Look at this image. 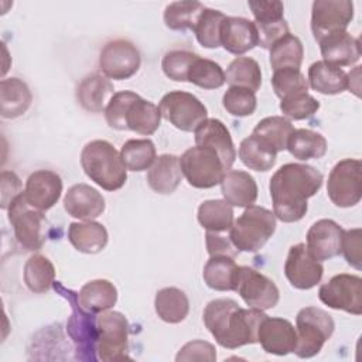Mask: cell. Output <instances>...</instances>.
<instances>
[{
	"mask_svg": "<svg viewBox=\"0 0 362 362\" xmlns=\"http://www.w3.org/2000/svg\"><path fill=\"white\" fill-rule=\"evenodd\" d=\"M322 185V174L308 164L287 163L270 178L273 214L281 222L300 221L307 209V199L314 197Z\"/></svg>",
	"mask_w": 362,
	"mask_h": 362,
	"instance_id": "6da1fadb",
	"label": "cell"
},
{
	"mask_svg": "<svg viewBox=\"0 0 362 362\" xmlns=\"http://www.w3.org/2000/svg\"><path fill=\"white\" fill-rule=\"evenodd\" d=\"M266 314L242 308L232 298H216L206 304L202 320L215 341L228 349L257 342V331Z\"/></svg>",
	"mask_w": 362,
	"mask_h": 362,
	"instance_id": "7a4b0ae2",
	"label": "cell"
},
{
	"mask_svg": "<svg viewBox=\"0 0 362 362\" xmlns=\"http://www.w3.org/2000/svg\"><path fill=\"white\" fill-rule=\"evenodd\" d=\"M85 174L106 191L120 189L127 180V168L120 153L106 140H92L81 151Z\"/></svg>",
	"mask_w": 362,
	"mask_h": 362,
	"instance_id": "3957f363",
	"label": "cell"
},
{
	"mask_svg": "<svg viewBox=\"0 0 362 362\" xmlns=\"http://www.w3.org/2000/svg\"><path fill=\"white\" fill-rule=\"evenodd\" d=\"M276 230L274 214L263 206H246L243 214L233 221L229 238L239 252H259Z\"/></svg>",
	"mask_w": 362,
	"mask_h": 362,
	"instance_id": "277c9868",
	"label": "cell"
},
{
	"mask_svg": "<svg viewBox=\"0 0 362 362\" xmlns=\"http://www.w3.org/2000/svg\"><path fill=\"white\" fill-rule=\"evenodd\" d=\"M335 328L332 317L317 307H304L296 317L297 345L294 354L298 358H313L331 338Z\"/></svg>",
	"mask_w": 362,
	"mask_h": 362,
	"instance_id": "5b68a950",
	"label": "cell"
},
{
	"mask_svg": "<svg viewBox=\"0 0 362 362\" xmlns=\"http://www.w3.org/2000/svg\"><path fill=\"white\" fill-rule=\"evenodd\" d=\"M8 222L13 226L17 242L25 250H40L47 239L48 222L44 211L31 206L24 192L17 195L8 206Z\"/></svg>",
	"mask_w": 362,
	"mask_h": 362,
	"instance_id": "8992f818",
	"label": "cell"
},
{
	"mask_svg": "<svg viewBox=\"0 0 362 362\" xmlns=\"http://www.w3.org/2000/svg\"><path fill=\"white\" fill-rule=\"evenodd\" d=\"M178 160L182 175L194 188H212L221 184L225 173H228L218 154L208 147H191Z\"/></svg>",
	"mask_w": 362,
	"mask_h": 362,
	"instance_id": "52a82bcc",
	"label": "cell"
},
{
	"mask_svg": "<svg viewBox=\"0 0 362 362\" xmlns=\"http://www.w3.org/2000/svg\"><path fill=\"white\" fill-rule=\"evenodd\" d=\"M98 339L96 356L100 361L127 359L129 351V322L119 311H103L96 318Z\"/></svg>",
	"mask_w": 362,
	"mask_h": 362,
	"instance_id": "ba28073f",
	"label": "cell"
},
{
	"mask_svg": "<svg viewBox=\"0 0 362 362\" xmlns=\"http://www.w3.org/2000/svg\"><path fill=\"white\" fill-rule=\"evenodd\" d=\"M161 117L181 132H195L208 119L205 105L192 93L173 90L165 93L158 105Z\"/></svg>",
	"mask_w": 362,
	"mask_h": 362,
	"instance_id": "9c48e42d",
	"label": "cell"
},
{
	"mask_svg": "<svg viewBox=\"0 0 362 362\" xmlns=\"http://www.w3.org/2000/svg\"><path fill=\"white\" fill-rule=\"evenodd\" d=\"M361 160L345 158L334 165L327 181V194L339 208L355 206L361 201Z\"/></svg>",
	"mask_w": 362,
	"mask_h": 362,
	"instance_id": "30bf717a",
	"label": "cell"
},
{
	"mask_svg": "<svg viewBox=\"0 0 362 362\" xmlns=\"http://www.w3.org/2000/svg\"><path fill=\"white\" fill-rule=\"evenodd\" d=\"M250 307L260 311L277 305L280 293L272 279L249 266H238L235 290Z\"/></svg>",
	"mask_w": 362,
	"mask_h": 362,
	"instance_id": "8fae6325",
	"label": "cell"
},
{
	"mask_svg": "<svg viewBox=\"0 0 362 362\" xmlns=\"http://www.w3.org/2000/svg\"><path fill=\"white\" fill-rule=\"evenodd\" d=\"M318 298L329 308L342 310L354 315H361L362 279L356 274L339 273L320 287Z\"/></svg>",
	"mask_w": 362,
	"mask_h": 362,
	"instance_id": "7c38bea8",
	"label": "cell"
},
{
	"mask_svg": "<svg viewBox=\"0 0 362 362\" xmlns=\"http://www.w3.org/2000/svg\"><path fill=\"white\" fill-rule=\"evenodd\" d=\"M354 18V3L349 0H315L311 8V31L315 41L346 31Z\"/></svg>",
	"mask_w": 362,
	"mask_h": 362,
	"instance_id": "4fadbf2b",
	"label": "cell"
},
{
	"mask_svg": "<svg viewBox=\"0 0 362 362\" xmlns=\"http://www.w3.org/2000/svg\"><path fill=\"white\" fill-rule=\"evenodd\" d=\"M140 52L137 47L127 40L109 41L100 51L99 66L109 79H129L140 68Z\"/></svg>",
	"mask_w": 362,
	"mask_h": 362,
	"instance_id": "5bb4252c",
	"label": "cell"
},
{
	"mask_svg": "<svg viewBox=\"0 0 362 362\" xmlns=\"http://www.w3.org/2000/svg\"><path fill=\"white\" fill-rule=\"evenodd\" d=\"M284 274L294 288L310 290L321 281L324 267L321 262L310 253L305 243H297L288 250L284 263Z\"/></svg>",
	"mask_w": 362,
	"mask_h": 362,
	"instance_id": "9a60e30c",
	"label": "cell"
},
{
	"mask_svg": "<svg viewBox=\"0 0 362 362\" xmlns=\"http://www.w3.org/2000/svg\"><path fill=\"white\" fill-rule=\"evenodd\" d=\"M68 291H69V300L72 304V315L69 317L66 324L68 334L76 345L78 358L86 359L85 352H88V358L93 361L98 358L93 355V352H96V339H98L96 318L93 317V313L83 310L81 305L76 307L79 304V303L76 304L78 296L71 290Z\"/></svg>",
	"mask_w": 362,
	"mask_h": 362,
	"instance_id": "2e32d148",
	"label": "cell"
},
{
	"mask_svg": "<svg viewBox=\"0 0 362 362\" xmlns=\"http://www.w3.org/2000/svg\"><path fill=\"white\" fill-rule=\"evenodd\" d=\"M257 342H260L263 351L267 354L284 356L294 352L297 331L288 320L266 315L257 331Z\"/></svg>",
	"mask_w": 362,
	"mask_h": 362,
	"instance_id": "e0dca14e",
	"label": "cell"
},
{
	"mask_svg": "<svg viewBox=\"0 0 362 362\" xmlns=\"http://www.w3.org/2000/svg\"><path fill=\"white\" fill-rule=\"evenodd\" d=\"M195 133V144L214 150L221 158L226 171L235 163L236 150L228 127L219 119H206L202 122Z\"/></svg>",
	"mask_w": 362,
	"mask_h": 362,
	"instance_id": "ac0fdd59",
	"label": "cell"
},
{
	"mask_svg": "<svg viewBox=\"0 0 362 362\" xmlns=\"http://www.w3.org/2000/svg\"><path fill=\"white\" fill-rule=\"evenodd\" d=\"M61 192L62 180L51 170H37L25 181L24 197L31 206L40 211L52 208L58 202Z\"/></svg>",
	"mask_w": 362,
	"mask_h": 362,
	"instance_id": "d6986e66",
	"label": "cell"
},
{
	"mask_svg": "<svg viewBox=\"0 0 362 362\" xmlns=\"http://www.w3.org/2000/svg\"><path fill=\"white\" fill-rule=\"evenodd\" d=\"M344 229L332 219L314 222L307 232V249L320 262L332 259L341 253Z\"/></svg>",
	"mask_w": 362,
	"mask_h": 362,
	"instance_id": "ffe728a7",
	"label": "cell"
},
{
	"mask_svg": "<svg viewBox=\"0 0 362 362\" xmlns=\"http://www.w3.org/2000/svg\"><path fill=\"white\" fill-rule=\"evenodd\" d=\"M221 45L233 55H242L259 45L255 21L245 17H226L221 25Z\"/></svg>",
	"mask_w": 362,
	"mask_h": 362,
	"instance_id": "44dd1931",
	"label": "cell"
},
{
	"mask_svg": "<svg viewBox=\"0 0 362 362\" xmlns=\"http://www.w3.org/2000/svg\"><path fill=\"white\" fill-rule=\"evenodd\" d=\"M64 208L72 218L92 221L105 211L103 195L88 184L72 185L64 197Z\"/></svg>",
	"mask_w": 362,
	"mask_h": 362,
	"instance_id": "7402d4cb",
	"label": "cell"
},
{
	"mask_svg": "<svg viewBox=\"0 0 362 362\" xmlns=\"http://www.w3.org/2000/svg\"><path fill=\"white\" fill-rule=\"evenodd\" d=\"M322 61L334 66H349L361 58L359 40L352 37L348 31L328 35L318 41Z\"/></svg>",
	"mask_w": 362,
	"mask_h": 362,
	"instance_id": "603a6c76",
	"label": "cell"
},
{
	"mask_svg": "<svg viewBox=\"0 0 362 362\" xmlns=\"http://www.w3.org/2000/svg\"><path fill=\"white\" fill-rule=\"evenodd\" d=\"M113 83L100 74L85 76L76 88V100L79 105L92 113L105 112L113 93Z\"/></svg>",
	"mask_w": 362,
	"mask_h": 362,
	"instance_id": "cb8c5ba5",
	"label": "cell"
},
{
	"mask_svg": "<svg viewBox=\"0 0 362 362\" xmlns=\"http://www.w3.org/2000/svg\"><path fill=\"white\" fill-rule=\"evenodd\" d=\"M221 191L223 199L232 206L246 208L256 202L257 184L255 178L240 170H229L221 181Z\"/></svg>",
	"mask_w": 362,
	"mask_h": 362,
	"instance_id": "d4e9b609",
	"label": "cell"
},
{
	"mask_svg": "<svg viewBox=\"0 0 362 362\" xmlns=\"http://www.w3.org/2000/svg\"><path fill=\"white\" fill-rule=\"evenodd\" d=\"M182 178L180 160L174 154H161L147 171V184L157 194H173Z\"/></svg>",
	"mask_w": 362,
	"mask_h": 362,
	"instance_id": "484cf974",
	"label": "cell"
},
{
	"mask_svg": "<svg viewBox=\"0 0 362 362\" xmlns=\"http://www.w3.org/2000/svg\"><path fill=\"white\" fill-rule=\"evenodd\" d=\"M107 239L106 228L95 221L72 222L68 226V240L82 253L95 255L102 252L107 245Z\"/></svg>",
	"mask_w": 362,
	"mask_h": 362,
	"instance_id": "4316f807",
	"label": "cell"
},
{
	"mask_svg": "<svg viewBox=\"0 0 362 362\" xmlns=\"http://www.w3.org/2000/svg\"><path fill=\"white\" fill-rule=\"evenodd\" d=\"M33 100L27 83L18 78H6L0 82V112L4 119H16L24 115Z\"/></svg>",
	"mask_w": 362,
	"mask_h": 362,
	"instance_id": "83f0119b",
	"label": "cell"
},
{
	"mask_svg": "<svg viewBox=\"0 0 362 362\" xmlns=\"http://www.w3.org/2000/svg\"><path fill=\"white\" fill-rule=\"evenodd\" d=\"M308 85L322 95H338L348 89V75L342 68L317 61L308 68Z\"/></svg>",
	"mask_w": 362,
	"mask_h": 362,
	"instance_id": "f1b7e54d",
	"label": "cell"
},
{
	"mask_svg": "<svg viewBox=\"0 0 362 362\" xmlns=\"http://www.w3.org/2000/svg\"><path fill=\"white\" fill-rule=\"evenodd\" d=\"M117 301V290L109 280L96 279L82 286L78 293L79 305L89 313H103L110 310Z\"/></svg>",
	"mask_w": 362,
	"mask_h": 362,
	"instance_id": "f546056e",
	"label": "cell"
},
{
	"mask_svg": "<svg viewBox=\"0 0 362 362\" xmlns=\"http://www.w3.org/2000/svg\"><path fill=\"white\" fill-rule=\"evenodd\" d=\"M154 308L160 320L168 324H178L187 318L189 301L182 290L177 287H165L157 291Z\"/></svg>",
	"mask_w": 362,
	"mask_h": 362,
	"instance_id": "4dcf8cb0",
	"label": "cell"
},
{
	"mask_svg": "<svg viewBox=\"0 0 362 362\" xmlns=\"http://www.w3.org/2000/svg\"><path fill=\"white\" fill-rule=\"evenodd\" d=\"M327 148L325 137L310 129H294L287 141V150L290 154L301 161L321 158L325 156Z\"/></svg>",
	"mask_w": 362,
	"mask_h": 362,
	"instance_id": "1f68e13d",
	"label": "cell"
},
{
	"mask_svg": "<svg viewBox=\"0 0 362 362\" xmlns=\"http://www.w3.org/2000/svg\"><path fill=\"white\" fill-rule=\"evenodd\" d=\"M161 122V113L158 106L143 98H137L127 109L126 127L143 136L153 134Z\"/></svg>",
	"mask_w": 362,
	"mask_h": 362,
	"instance_id": "d6a6232c",
	"label": "cell"
},
{
	"mask_svg": "<svg viewBox=\"0 0 362 362\" xmlns=\"http://www.w3.org/2000/svg\"><path fill=\"white\" fill-rule=\"evenodd\" d=\"M238 264L229 256H211L204 266L202 277L206 286L216 291L235 290Z\"/></svg>",
	"mask_w": 362,
	"mask_h": 362,
	"instance_id": "836d02e7",
	"label": "cell"
},
{
	"mask_svg": "<svg viewBox=\"0 0 362 362\" xmlns=\"http://www.w3.org/2000/svg\"><path fill=\"white\" fill-rule=\"evenodd\" d=\"M198 222L209 232H229L233 225V208L225 199H208L198 206Z\"/></svg>",
	"mask_w": 362,
	"mask_h": 362,
	"instance_id": "e575fe53",
	"label": "cell"
},
{
	"mask_svg": "<svg viewBox=\"0 0 362 362\" xmlns=\"http://www.w3.org/2000/svg\"><path fill=\"white\" fill-rule=\"evenodd\" d=\"M294 132V127L290 120L283 116H269L262 119L252 134L260 139L264 144L273 148L276 153L287 148V141L290 134Z\"/></svg>",
	"mask_w": 362,
	"mask_h": 362,
	"instance_id": "d590c367",
	"label": "cell"
},
{
	"mask_svg": "<svg viewBox=\"0 0 362 362\" xmlns=\"http://www.w3.org/2000/svg\"><path fill=\"white\" fill-rule=\"evenodd\" d=\"M239 158L250 170L255 171H269L277 160V153L264 144L255 134L243 139L239 146Z\"/></svg>",
	"mask_w": 362,
	"mask_h": 362,
	"instance_id": "8d00e7d4",
	"label": "cell"
},
{
	"mask_svg": "<svg viewBox=\"0 0 362 362\" xmlns=\"http://www.w3.org/2000/svg\"><path fill=\"white\" fill-rule=\"evenodd\" d=\"M304 57V48L298 37L286 34L270 47V66L273 71L293 68L300 69Z\"/></svg>",
	"mask_w": 362,
	"mask_h": 362,
	"instance_id": "74e56055",
	"label": "cell"
},
{
	"mask_svg": "<svg viewBox=\"0 0 362 362\" xmlns=\"http://www.w3.org/2000/svg\"><path fill=\"white\" fill-rule=\"evenodd\" d=\"M225 79L230 86L246 88L256 93L262 85V71L256 59L238 57L228 65Z\"/></svg>",
	"mask_w": 362,
	"mask_h": 362,
	"instance_id": "f35d334b",
	"label": "cell"
},
{
	"mask_svg": "<svg viewBox=\"0 0 362 362\" xmlns=\"http://www.w3.org/2000/svg\"><path fill=\"white\" fill-rule=\"evenodd\" d=\"M55 281V267L42 255H33L24 264V283L33 293L48 291Z\"/></svg>",
	"mask_w": 362,
	"mask_h": 362,
	"instance_id": "ab89813d",
	"label": "cell"
},
{
	"mask_svg": "<svg viewBox=\"0 0 362 362\" xmlns=\"http://www.w3.org/2000/svg\"><path fill=\"white\" fill-rule=\"evenodd\" d=\"M123 164L130 171L148 170L156 161V147L148 139L127 140L120 150Z\"/></svg>",
	"mask_w": 362,
	"mask_h": 362,
	"instance_id": "60d3db41",
	"label": "cell"
},
{
	"mask_svg": "<svg viewBox=\"0 0 362 362\" xmlns=\"http://www.w3.org/2000/svg\"><path fill=\"white\" fill-rule=\"evenodd\" d=\"M205 6L199 1H173L164 10V23L170 30H192Z\"/></svg>",
	"mask_w": 362,
	"mask_h": 362,
	"instance_id": "b9f144b4",
	"label": "cell"
},
{
	"mask_svg": "<svg viewBox=\"0 0 362 362\" xmlns=\"http://www.w3.org/2000/svg\"><path fill=\"white\" fill-rule=\"evenodd\" d=\"M225 18V14L215 8H204L201 16L197 20L192 31L197 37V41L205 48H218L221 47V25Z\"/></svg>",
	"mask_w": 362,
	"mask_h": 362,
	"instance_id": "7bdbcfd3",
	"label": "cell"
},
{
	"mask_svg": "<svg viewBox=\"0 0 362 362\" xmlns=\"http://www.w3.org/2000/svg\"><path fill=\"white\" fill-rule=\"evenodd\" d=\"M188 82L202 89H218L226 79L225 72L218 62L198 57L189 69Z\"/></svg>",
	"mask_w": 362,
	"mask_h": 362,
	"instance_id": "ee69618b",
	"label": "cell"
},
{
	"mask_svg": "<svg viewBox=\"0 0 362 362\" xmlns=\"http://www.w3.org/2000/svg\"><path fill=\"white\" fill-rule=\"evenodd\" d=\"M199 55L185 49H173L168 51L161 61L163 72L167 78L177 82H187L188 74L192 64L197 61Z\"/></svg>",
	"mask_w": 362,
	"mask_h": 362,
	"instance_id": "f6af8a7d",
	"label": "cell"
},
{
	"mask_svg": "<svg viewBox=\"0 0 362 362\" xmlns=\"http://www.w3.org/2000/svg\"><path fill=\"white\" fill-rule=\"evenodd\" d=\"M222 105L228 113L236 117H245L253 115L257 106L256 93L246 88L229 86L223 93Z\"/></svg>",
	"mask_w": 362,
	"mask_h": 362,
	"instance_id": "bcb514c9",
	"label": "cell"
},
{
	"mask_svg": "<svg viewBox=\"0 0 362 362\" xmlns=\"http://www.w3.org/2000/svg\"><path fill=\"white\" fill-rule=\"evenodd\" d=\"M272 86L276 96L280 99L300 92H308V81L300 69L293 68L274 71L272 76Z\"/></svg>",
	"mask_w": 362,
	"mask_h": 362,
	"instance_id": "7dc6e473",
	"label": "cell"
},
{
	"mask_svg": "<svg viewBox=\"0 0 362 362\" xmlns=\"http://www.w3.org/2000/svg\"><path fill=\"white\" fill-rule=\"evenodd\" d=\"M320 109V102L308 92H300L281 99L280 110L293 120H303L314 116Z\"/></svg>",
	"mask_w": 362,
	"mask_h": 362,
	"instance_id": "c3c4849f",
	"label": "cell"
},
{
	"mask_svg": "<svg viewBox=\"0 0 362 362\" xmlns=\"http://www.w3.org/2000/svg\"><path fill=\"white\" fill-rule=\"evenodd\" d=\"M139 98L136 92L132 90H120L116 92L106 109H105V119L109 124V127L116 129V130H127L126 127V113L129 106Z\"/></svg>",
	"mask_w": 362,
	"mask_h": 362,
	"instance_id": "681fc988",
	"label": "cell"
},
{
	"mask_svg": "<svg viewBox=\"0 0 362 362\" xmlns=\"http://www.w3.org/2000/svg\"><path fill=\"white\" fill-rule=\"evenodd\" d=\"M247 6L255 16L256 25L273 24L284 20V6L279 0H250L247 1Z\"/></svg>",
	"mask_w": 362,
	"mask_h": 362,
	"instance_id": "f907efd6",
	"label": "cell"
},
{
	"mask_svg": "<svg viewBox=\"0 0 362 362\" xmlns=\"http://www.w3.org/2000/svg\"><path fill=\"white\" fill-rule=\"evenodd\" d=\"M361 239L362 230L359 228L344 230L342 243H341V253L348 264L355 267L356 270L362 269V253H361Z\"/></svg>",
	"mask_w": 362,
	"mask_h": 362,
	"instance_id": "816d5d0a",
	"label": "cell"
},
{
	"mask_svg": "<svg viewBox=\"0 0 362 362\" xmlns=\"http://www.w3.org/2000/svg\"><path fill=\"white\" fill-rule=\"evenodd\" d=\"M175 361H216L215 346L206 341L195 339L187 342L175 356Z\"/></svg>",
	"mask_w": 362,
	"mask_h": 362,
	"instance_id": "f5cc1de1",
	"label": "cell"
},
{
	"mask_svg": "<svg viewBox=\"0 0 362 362\" xmlns=\"http://www.w3.org/2000/svg\"><path fill=\"white\" fill-rule=\"evenodd\" d=\"M205 243L209 256H229L235 259L239 255V250L232 243L229 235H225V232L206 230Z\"/></svg>",
	"mask_w": 362,
	"mask_h": 362,
	"instance_id": "db71d44e",
	"label": "cell"
},
{
	"mask_svg": "<svg viewBox=\"0 0 362 362\" xmlns=\"http://www.w3.org/2000/svg\"><path fill=\"white\" fill-rule=\"evenodd\" d=\"M21 184L13 171L1 173V208L7 209L13 199L21 194Z\"/></svg>",
	"mask_w": 362,
	"mask_h": 362,
	"instance_id": "11a10c76",
	"label": "cell"
}]
</instances>
